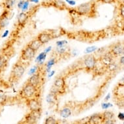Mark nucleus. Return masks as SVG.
<instances>
[{
	"instance_id": "nucleus-8",
	"label": "nucleus",
	"mask_w": 124,
	"mask_h": 124,
	"mask_svg": "<svg viewBox=\"0 0 124 124\" xmlns=\"http://www.w3.org/2000/svg\"><path fill=\"white\" fill-rule=\"evenodd\" d=\"M83 64L86 69L88 70H92L96 68L97 65V59L94 55H88L84 59Z\"/></svg>"
},
{
	"instance_id": "nucleus-44",
	"label": "nucleus",
	"mask_w": 124,
	"mask_h": 124,
	"mask_svg": "<svg viewBox=\"0 0 124 124\" xmlns=\"http://www.w3.org/2000/svg\"><path fill=\"white\" fill-rule=\"evenodd\" d=\"M7 34H8V31H6V33H4V35H3V37H6L7 35Z\"/></svg>"
},
{
	"instance_id": "nucleus-2",
	"label": "nucleus",
	"mask_w": 124,
	"mask_h": 124,
	"mask_svg": "<svg viewBox=\"0 0 124 124\" xmlns=\"http://www.w3.org/2000/svg\"><path fill=\"white\" fill-rule=\"evenodd\" d=\"M25 71V68L23 64L20 61H18L12 66V70L10 72V78H9L10 81L14 83L19 81L23 75Z\"/></svg>"
},
{
	"instance_id": "nucleus-45",
	"label": "nucleus",
	"mask_w": 124,
	"mask_h": 124,
	"mask_svg": "<svg viewBox=\"0 0 124 124\" xmlns=\"http://www.w3.org/2000/svg\"><path fill=\"white\" fill-rule=\"evenodd\" d=\"M122 55H124V46H123V48H122Z\"/></svg>"
},
{
	"instance_id": "nucleus-41",
	"label": "nucleus",
	"mask_w": 124,
	"mask_h": 124,
	"mask_svg": "<svg viewBox=\"0 0 124 124\" xmlns=\"http://www.w3.org/2000/svg\"><path fill=\"white\" fill-rule=\"evenodd\" d=\"M55 73V71H54V70H53V71H51V72H50V73H49V75H48V77L49 78H50V77H51L52 76H53V75H54V73Z\"/></svg>"
},
{
	"instance_id": "nucleus-22",
	"label": "nucleus",
	"mask_w": 124,
	"mask_h": 124,
	"mask_svg": "<svg viewBox=\"0 0 124 124\" xmlns=\"http://www.w3.org/2000/svg\"><path fill=\"white\" fill-rule=\"evenodd\" d=\"M120 65L119 64H117L114 62H110L108 65L107 66V69L109 70L110 71H112V72H115L116 71H117L119 68H120Z\"/></svg>"
},
{
	"instance_id": "nucleus-15",
	"label": "nucleus",
	"mask_w": 124,
	"mask_h": 124,
	"mask_svg": "<svg viewBox=\"0 0 124 124\" xmlns=\"http://www.w3.org/2000/svg\"><path fill=\"white\" fill-rule=\"evenodd\" d=\"M113 59H114V55H112V53H110V51L108 52L107 53L104 54L101 57V63H103L104 65H105L106 66L108 65L110 62H113Z\"/></svg>"
},
{
	"instance_id": "nucleus-4",
	"label": "nucleus",
	"mask_w": 124,
	"mask_h": 124,
	"mask_svg": "<svg viewBox=\"0 0 124 124\" xmlns=\"http://www.w3.org/2000/svg\"><path fill=\"white\" fill-rule=\"evenodd\" d=\"M40 115L41 110H40V111H31V110H30V112H28L24 116L22 121L20 123L29 124H36L38 122V120H39V118H40Z\"/></svg>"
},
{
	"instance_id": "nucleus-43",
	"label": "nucleus",
	"mask_w": 124,
	"mask_h": 124,
	"mask_svg": "<svg viewBox=\"0 0 124 124\" xmlns=\"http://www.w3.org/2000/svg\"><path fill=\"white\" fill-rule=\"evenodd\" d=\"M29 1H31V2H34V3H39V0H29Z\"/></svg>"
},
{
	"instance_id": "nucleus-3",
	"label": "nucleus",
	"mask_w": 124,
	"mask_h": 124,
	"mask_svg": "<svg viewBox=\"0 0 124 124\" xmlns=\"http://www.w3.org/2000/svg\"><path fill=\"white\" fill-rule=\"evenodd\" d=\"M39 88L35 87V86L32 85L31 84L26 83L21 90L20 92V96L21 98L25 100L30 99V98L37 97Z\"/></svg>"
},
{
	"instance_id": "nucleus-37",
	"label": "nucleus",
	"mask_w": 124,
	"mask_h": 124,
	"mask_svg": "<svg viewBox=\"0 0 124 124\" xmlns=\"http://www.w3.org/2000/svg\"><path fill=\"white\" fill-rule=\"evenodd\" d=\"M66 2H67L70 6H74V5H75V4H76L75 1H73V0H66Z\"/></svg>"
},
{
	"instance_id": "nucleus-17",
	"label": "nucleus",
	"mask_w": 124,
	"mask_h": 124,
	"mask_svg": "<svg viewBox=\"0 0 124 124\" xmlns=\"http://www.w3.org/2000/svg\"><path fill=\"white\" fill-rule=\"evenodd\" d=\"M28 19V15L25 12H20L18 16V26H23Z\"/></svg>"
},
{
	"instance_id": "nucleus-7",
	"label": "nucleus",
	"mask_w": 124,
	"mask_h": 124,
	"mask_svg": "<svg viewBox=\"0 0 124 124\" xmlns=\"http://www.w3.org/2000/svg\"><path fill=\"white\" fill-rule=\"evenodd\" d=\"M26 100V105L28 108L31 111H40L42 110V107L40 100L37 97L27 99Z\"/></svg>"
},
{
	"instance_id": "nucleus-23",
	"label": "nucleus",
	"mask_w": 124,
	"mask_h": 124,
	"mask_svg": "<svg viewBox=\"0 0 124 124\" xmlns=\"http://www.w3.org/2000/svg\"><path fill=\"white\" fill-rule=\"evenodd\" d=\"M7 62V61L5 55H0V73L4 70Z\"/></svg>"
},
{
	"instance_id": "nucleus-14",
	"label": "nucleus",
	"mask_w": 124,
	"mask_h": 124,
	"mask_svg": "<svg viewBox=\"0 0 124 124\" xmlns=\"http://www.w3.org/2000/svg\"><path fill=\"white\" fill-rule=\"evenodd\" d=\"M103 117L102 115V113L100 114H95L90 116L88 119L87 124H103Z\"/></svg>"
},
{
	"instance_id": "nucleus-24",
	"label": "nucleus",
	"mask_w": 124,
	"mask_h": 124,
	"mask_svg": "<svg viewBox=\"0 0 124 124\" xmlns=\"http://www.w3.org/2000/svg\"><path fill=\"white\" fill-rule=\"evenodd\" d=\"M56 62H57V61H56L55 58H51V59H49V61H47V64H46V71L47 72H49L50 71L51 68L56 63Z\"/></svg>"
},
{
	"instance_id": "nucleus-20",
	"label": "nucleus",
	"mask_w": 124,
	"mask_h": 124,
	"mask_svg": "<svg viewBox=\"0 0 124 124\" xmlns=\"http://www.w3.org/2000/svg\"><path fill=\"white\" fill-rule=\"evenodd\" d=\"M47 57V53H46L44 51L42 53H40L39 55H38V57L36 58L35 59V61H36V62L38 63V64L39 65H42L43 64V62H44V61L46 60V58Z\"/></svg>"
},
{
	"instance_id": "nucleus-9",
	"label": "nucleus",
	"mask_w": 124,
	"mask_h": 124,
	"mask_svg": "<svg viewBox=\"0 0 124 124\" xmlns=\"http://www.w3.org/2000/svg\"><path fill=\"white\" fill-rule=\"evenodd\" d=\"M42 77H41L40 73L39 72H37L36 73H34L33 75H31L29 77L27 83L31 84L32 85L35 86V87L39 88L40 86L41 85V82H42Z\"/></svg>"
},
{
	"instance_id": "nucleus-35",
	"label": "nucleus",
	"mask_w": 124,
	"mask_h": 124,
	"mask_svg": "<svg viewBox=\"0 0 124 124\" xmlns=\"http://www.w3.org/2000/svg\"><path fill=\"white\" fill-rule=\"evenodd\" d=\"M116 123L115 119H112V120H103V124H112Z\"/></svg>"
},
{
	"instance_id": "nucleus-46",
	"label": "nucleus",
	"mask_w": 124,
	"mask_h": 124,
	"mask_svg": "<svg viewBox=\"0 0 124 124\" xmlns=\"http://www.w3.org/2000/svg\"></svg>"
},
{
	"instance_id": "nucleus-28",
	"label": "nucleus",
	"mask_w": 124,
	"mask_h": 124,
	"mask_svg": "<svg viewBox=\"0 0 124 124\" xmlns=\"http://www.w3.org/2000/svg\"><path fill=\"white\" fill-rule=\"evenodd\" d=\"M29 1L27 0V1H25L23 2V4L22 7H21V10L22 12H25L29 8Z\"/></svg>"
},
{
	"instance_id": "nucleus-10",
	"label": "nucleus",
	"mask_w": 124,
	"mask_h": 124,
	"mask_svg": "<svg viewBox=\"0 0 124 124\" xmlns=\"http://www.w3.org/2000/svg\"><path fill=\"white\" fill-rule=\"evenodd\" d=\"M55 88H57L59 90L62 92H65L66 88V81L64 77H62V76H59V77H56V79L54 81L53 83V85Z\"/></svg>"
},
{
	"instance_id": "nucleus-5",
	"label": "nucleus",
	"mask_w": 124,
	"mask_h": 124,
	"mask_svg": "<svg viewBox=\"0 0 124 124\" xmlns=\"http://www.w3.org/2000/svg\"><path fill=\"white\" fill-rule=\"evenodd\" d=\"M36 52L34 49H32L30 46L27 45L22 50L20 55V59L22 61H29L32 60L35 57Z\"/></svg>"
},
{
	"instance_id": "nucleus-33",
	"label": "nucleus",
	"mask_w": 124,
	"mask_h": 124,
	"mask_svg": "<svg viewBox=\"0 0 124 124\" xmlns=\"http://www.w3.org/2000/svg\"><path fill=\"white\" fill-rule=\"evenodd\" d=\"M38 70H39V66H38L32 68L29 70V74L30 75H33V74H34V73H36L37 71H38Z\"/></svg>"
},
{
	"instance_id": "nucleus-18",
	"label": "nucleus",
	"mask_w": 124,
	"mask_h": 124,
	"mask_svg": "<svg viewBox=\"0 0 124 124\" xmlns=\"http://www.w3.org/2000/svg\"><path fill=\"white\" fill-rule=\"evenodd\" d=\"M29 46H30L32 49H33L35 51H37L41 47V46H42V44L40 42V41L39 40V39L36 38V39H33L29 43L27 44Z\"/></svg>"
},
{
	"instance_id": "nucleus-16",
	"label": "nucleus",
	"mask_w": 124,
	"mask_h": 124,
	"mask_svg": "<svg viewBox=\"0 0 124 124\" xmlns=\"http://www.w3.org/2000/svg\"><path fill=\"white\" fill-rule=\"evenodd\" d=\"M72 114V110L71 108L69 106H64V107L61 108L59 110V114L61 117L64 118H69Z\"/></svg>"
},
{
	"instance_id": "nucleus-29",
	"label": "nucleus",
	"mask_w": 124,
	"mask_h": 124,
	"mask_svg": "<svg viewBox=\"0 0 124 124\" xmlns=\"http://www.w3.org/2000/svg\"><path fill=\"white\" fill-rule=\"evenodd\" d=\"M120 16L124 19V3H122L120 5Z\"/></svg>"
},
{
	"instance_id": "nucleus-26",
	"label": "nucleus",
	"mask_w": 124,
	"mask_h": 124,
	"mask_svg": "<svg viewBox=\"0 0 124 124\" xmlns=\"http://www.w3.org/2000/svg\"><path fill=\"white\" fill-rule=\"evenodd\" d=\"M16 3V0H5V5L7 9H10Z\"/></svg>"
},
{
	"instance_id": "nucleus-32",
	"label": "nucleus",
	"mask_w": 124,
	"mask_h": 124,
	"mask_svg": "<svg viewBox=\"0 0 124 124\" xmlns=\"http://www.w3.org/2000/svg\"><path fill=\"white\" fill-rule=\"evenodd\" d=\"M68 43V42L66 40H61V41H58L56 43V44H57V47H63L64 44H66Z\"/></svg>"
},
{
	"instance_id": "nucleus-21",
	"label": "nucleus",
	"mask_w": 124,
	"mask_h": 124,
	"mask_svg": "<svg viewBox=\"0 0 124 124\" xmlns=\"http://www.w3.org/2000/svg\"><path fill=\"white\" fill-rule=\"evenodd\" d=\"M103 117V120H112L114 119L115 118V114L113 112L110 111V110H105L102 113Z\"/></svg>"
},
{
	"instance_id": "nucleus-42",
	"label": "nucleus",
	"mask_w": 124,
	"mask_h": 124,
	"mask_svg": "<svg viewBox=\"0 0 124 124\" xmlns=\"http://www.w3.org/2000/svg\"><path fill=\"white\" fill-rule=\"evenodd\" d=\"M110 98V94H108L107 96H106V97L105 98V101H108V100H109V98Z\"/></svg>"
},
{
	"instance_id": "nucleus-38",
	"label": "nucleus",
	"mask_w": 124,
	"mask_h": 124,
	"mask_svg": "<svg viewBox=\"0 0 124 124\" xmlns=\"http://www.w3.org/2000/svg\"><path fill=\"white\" fill-rule=\"evenodd\" d=\"M118 117L120 120H124V114L123 112H119Z\"/></svg>"
},
{
	"instance_id": "nucleus-36",
	"label": "nucleus",
	"mask_w": 124,
	"mask_h": 124,
	"mask_svg": "<svg viewBox=\"0 0 124 124\" xmlns=\"http://www.w3.org/2000/svg\"><path fill=\"white\" fill-rule=\"evenodd\" d=\"M118 64H119L120 66H124V55L120 57V60H119V63Z\"/></svg>"
},
{
	"instance_id": "nucleus-39",
	"label": "nucleus",
	"mask_w": 124,
	"mask_h": 124,
	"mask_svg": "<svg viewBox=\"0 0 124 124\" xmlns=\"http://www.w3.org/2000/svg\"><path fill=\"white\" fill-rule=\"evenodd\" d=\"M51 49H52V47H51V46H49V47H47L46 49H45L44 52L46 53H47H47H49V52L51 51Z\"/></svg>"
},
{
	"instance_id": "nucleus-19",
	"label": "nucleus",
	"mask_w": 124,
	"mask_h": 124,
	"mask_svg": "<svg viewBox=\"0 0 124 124\" xmlns=\"http://www.w3.org/2000/svg\"><path fill=\"white\" fill-rule=\"evenodd\" d=\"M58 101V95L51 92L46 96V102L50 105H55Z\"/></svg>"
},
{
	"instance_id": "nucleus-25",
	"label": "nucleus",
	"mask_w": 124,
	"mask_h": 124,
	"mask_svg": "<svg viewBox=\"0 0 124 124\" xmlns=\"http://www.w3.org/2000/svg\"><path fill=\"white\" fill-rule=\"evenodd\" d=\"M44 124H58V122H57V120H56L54 117H53V116H49V117H47V118L46 119Z\"/></svg>"
},
{
	"instance_id": "nucleus-11",
	"label": "nucleus",
	"mask_w": 124,
	"mask_h": 124,
	"mask_svg": "<svg viewBox=\"0 0 124 124\" xmlns=\"http://www.w3.org/2000/svg\"><path fill=\"white\" fill-rule=\"evenodd\" d=\"M37 38L40 41V42L42 44H46V43L49 42L50 40H51L53 39V36L52 33L44 31V32L39 33V35H37Z\"/></svg>"
},
{
	"instance_id": "nucleus-6",
	"label": "nucleus",
	"mask_w": 124,
	"mask_h": 124,
	"mask_svg": "<svg viewBox=\"0 0 124 124\" xmlns=\"http://www.w3.org/2000/svg\"><path fill=\"white\" fill-rule=\"evenodd\" d=\"M42 5H44L46 6L54 7L59 10L69 9L65 2L62 0H45L42 2Z\"/></svg>"
},
{
	"instance_id": "nucleus-27",
	"label": "nucleus",
	"mask_w": 124,
	"mask_h": 124,
	"mask_svg": "<svg viewBox=\"0 0 124 124\" xmlns=\"http://www.w3.org/2000/svg\"><path fill=\"white\" fill-rule=\"evenodd\" d=\"M8 101V98L5 94H0V106L5 105Z\"/></svg>"
},
{
	"instance_id": "nucleus-13",
	"label": "nucleus",
	"mask_w": 124,
	"mask_h": 124,
	"mask_svg": "<svg viewBox=\"0 0 124 124\" xmlns=\"http://www.w3.org/2000/svg\"><path fill=\"white\" fill-rule=\"evenodd\" d=\"M8 10H6L0 16V33L8 24Z\"/></svg>"
},
{
	"instance_id": "nucleus-34",
	"label": "nucleus",
	"mask_w": 124,
	"mask_h": 124,
	"mask_svg": "<svg viewBox=\"0 0 124 124\" xmlns=\"http://www.w3.org/2000/svg\"><path fill=\"white\" fill-rule=\"evenodd\" d=\"M112 107V105L111 103H103L101 105V107L103 109H108L109 107Z\"/></svg>"
},
{
	"instance_id": "nucleus-1",
	"label": "nucleus",
	"mask_w": 124,
	"mask_h": 124,
	"mask_svg": "<svg viewBox=\"0 0 124 124\" xmlns=\"http://www.w3.org/2000/svg\"><path fill=\"white\" fill-rule=\"evenodd\" d=\"M96 1L91 0L88 2L84 3L79 6L72 8V11H74L81 16H94L96 11Z\"/></svg>"
},
{
	"instance_id": "nucleus-31",
	"label": "nucleus",
	"mask_w": 124,
	"mask_h": 124,
	"mask_svg": "<svg viewBox=\"0 0 124 124\" xmlns=\"http://www.w3.org/2000/svg\"><path fill=\"white\" fill-rule=\"evenodd\" d=\"M100 2H101L102 3H108V4H110V3H113L116 2L118 0H96Z\"/></svg>"
},
{
	"instance_id": "nucleus-40",
	"label": "nucleus",
	"mask_w": 124,
	"mask_h": 124,
	"mask_svg": "<svg viewBox=\"0 0 124 124\" xmlns=\"http://www.w3.org/2000/svg\"><path fill=\"white\" fill-rule=\"evenodd\" d=\"M23 2H24V1H21L19 2V3L18 4V8H21V7H22L23 4Z\"/></svg>"
},
{
	"instance_id": "nucleus-12",
	"label": "nucleus",
	"mask_w": 124,
	"mask_h": 124,
	"mask_svg": "<svg viewBox=\"0 0 124 124\" xmlns=\"http://www.w3.org/2000/svg\"><path fill=\"white\" fill-rule=\"evenodd\" d=\"M122 48L123 46L121 43H115L110 46V52L114 55V57H118L122 55Z\"/></svg>"
},
{
	"instance_id": "nucleus-30",
	"label": "nucleus",
	"mask_w": 124,
	"mask_h": 124,
	"mask_svg": "<svg viewBox=\"0 0 124 124\" xmlns=\"http://www.w3.org/2000/svg\"><path fill=\"white\" fill-rule=\"evenodd\" d=\"M97 49H98V48H97L96 46H92V47H88L85 49V53H92V52H94V51H96Z\"/></svg>"
}]
</instances>
